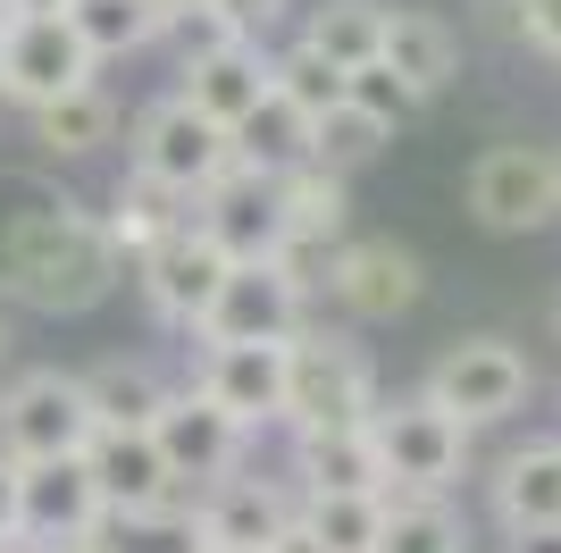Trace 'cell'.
I'll return each mask as SVG.
<instances>
[{
  "label": "cell",
  "mask_w": 561,
  "mask_h": 553,
  "mask_svg": "<svg viewBox=\"0 0 561 553\" xmlns=\"http://www.w3.org/2000/svg\"><path fill=\"white\" fill-rule=\"evenodd\" d=\"M117 92L101 84H76V92H59V101H43V110H25V135H34V151L43 160H93V151H110L117 143Z\"/></svg>",
  "instance_id": "ffe728a7"
},
{
  "label": "cell",
  "mask_w": 561,
  "mask_h": 553,
  "mask_svg": "<svg viewBox=\"0 0 561 553\" xmlns=\"http://www.w3.org/2000/svg\"><path fill=\"white\" fill-rule=\"evenodd\" d=\"M268 92L294 101L302 117H328L335 101H344V68H328V59L302 50V43H285V50H268Z\"/></svg>",
  "instance_id": "d6a6232c"
},
{
  "label": "cell",
  "mask_w": 561,
  "mask_h": 553,
  "mask_svg": "<svg viewBox=\"0 0 561 553\" xmlns=\"http://www.w3.org/2000/svg\"><path fill=\"white\" fill-rule=\"evenodd\" d=\"M193 227L210 235L227 260H277V252H285L277 184L260 177V168H227L210 193H193Z\"/></svg>",
  "instance_id": "9a60e30c"
},
{
  "label": "cell",
  "mask_w": 561,
  "mask_h": 553,
  "mask_svg": "<svg viewBox=\"0 0 561 553\" xmlns=\"http://www.w3.org/2000/svg\"><path fill=\"white\" fill-rule=\"evenodd\" d=\"M503 553H561V529H537V537H512Z\"/></svg>",
  "instance_id": "60d3db41"
},
{
  "label": "cell",
  "mask_w": 561,
  "mask_h": 553,
  "mask_svg": "<svg viewBox=\"0 0 561 553\" xmlns=\"http://www.w3.org/2000/svg\"><path fill=\"white\" fill-rule=\"evenodd\" d=\"M218 9H227V25L243 34V43H268V25H277L294 0H218Z\"/></svg>",
  "instance_id": "8d00e7d4"
},
{
  "label": "cell",
  "mask_w": 561,
  "mask_h": 553,
  "mask_svg": "<svg viewBox=\"0 0 561 553\" xmlns=\"http://www.w3.org/2000/svg\"><path fill=\"white\" fill-rule=\"evenodd\" d=\"M76 0H0V25H18V18H68Z\"/></svg>",
  "instance_id": "74e56055"
},
{
  "label": "cell",
  "mask_w": 561,
  "mask_h": 553,
  "mask_svg": "<svg viewBox=\"0 0 561 553\" xmlns=\"http://www.w3.org/2000/svg\"><path fill=\"white\" fill-rule=\"evenodd\" d=\"M0 34H9V25H0Z\"/></svg>",
  "instance_id": "7dc6e473"
},
{
  "label": "cell",
  "mask_w": 561,
  "mask_h": 553,
  "mask_svg": "<svg viewBox=\"0 0 561 553\" xmlns=\"http://www.w3.org/2000/svg\"><path fill=\"white\" fill-rule=\"evenodd\" d=\"M84 377V403H93V428H151L168 403V377L151 361H135V352H117V361H93L76 369Z\"/></svg>",
  "instance_id": "d4e9b609"
},
{
  "label": "cell",
  "mask_w": 561,
  "mask_h": 553,
  "mask_svg": "<svg viewBox=\"0 0 561 553\" xmlns=\"http://www.w3.org/2000/svg\"><path fill=\"white\" fill-rule=\"evenodd\" d=\"M126 269H135L142 302H151V319H168V327H185V336H193V327H202V311H210V294H218V276H227L234 260L185 218L176 235H160V244H151V252H135Z\"/></svg>",
  "instance_id": "8fae6325"
},
{
  "label": "cell",
  "mask_w": 561,
  "mask_h": 553,
  "mask_svg": "<svg viewBox=\"0 0 561 553\" xmlns=\"http://www.w3.org/2000/svg\"><path fill=\"white\" fill-rule=\"evenodd\" d=\"M386 126H377L369 110H352V101H335L328 117H310V160L319 168H335V177H352V168H369L377 151H386Z\"/></svg>",
  "instance_id": "1f68e13d"
},
{
  "label": "cell",
  "mask_w": 561,
  "mask_h": 553,
  "mask_svg": "<svg viewBox=\"0 0 561 553\" xmlns=\"http://www.w3.org/2000/svg\"><path fill=\"white\" fill-rule=\"evenodd\" d=\"M377 553H469V520L445 495H386V537Z\"/></svg>",
  "instance_id": "f546056e"
},
{
  "label": "cell",
  "mask_w": 561,
  "mask_h": 553,
  "mask_svg": "<svg viewBox=\"0 0 561 553\" xmlns=\"http://www.w3.org/2000/svg\"><path fill=\"white\" fill-rule=\"evenodd\" d=\"M50 553H93V545H50Z\"/></svg>",
  "instance_id": "f6af8a7d"
},
{
  "label": "cell",
  "mask_w": 561,
  "mask_h": 553,
  "mask_svg": "<svg viewBox=\"0 0 561 553\" xmlns=\"http://www.w3.org/2000/svg\"><path fill=\"white\" fill-rule=\"evenodd\" d=\"M193 218V202L176 193V184H160V177H142V168H126V177L110 184V210H101V227H110V244H117V260H135V252H151L160 235H176Z\"/></svg>",
  "instance_id": "cb8c5ba5"
},
{
  "label": "cell",
  "mask_w": 561,
  "mask_h": 553,
  "mask_svg": "<svg viewBox=\"0 0 561 553\" xmlns=\"http://www.w3.org/2000/svg\"><path fill=\"white\" fill-rule=\"evenodd\" d=\"M420 394L478 437V428H503V419L537 394V369H528V352H519V345H503V336H461V345L436 352V369H427Z\"/></svg>",
  "instance_id": "3957f363"
},
{
  "label": "cell",
  "mask_w": 561,
  "mask_h": 553,
  "mask_svg": "<svg viewBox=\"0 0 561 553\" xmlns=\"http://www.w3.org/2000/svg\"><path fill=\"white\" fill-rule=\"evenodd\" d=\"M494 520L503 537H537V529H561V437H528L494 461Z\"/></svg>",
  "instance_id": "e0dca14e"
},
{
  "label": "cell",
  "mask_w": 561,
  "mask_h": 553,
  "mask_svg": "<svg viewBox=\"0 0 561 553\" xmlns=\"http://www.w3.org/2000/svg\"><path fill=\"white\" fill-rule=\"evenodd\" d=\"M294 495H386V461L369 428H310L294 437Z\"/></svg>",
  "instance_id": "d6986e66"
},
{
  "label": "cell",
  "mask_w": 561,
  "mask_h": 553,
  "mask_svg": "<svg viewBox=\"0 0 561 553\" xmlns=\"http://www.w3.org/2000/svg\"><path fill=\"white\" fill-rule=\"evenodd\" d=\"M377 411V369L352 336H328V327H302L285 336V428L310 437V428H369Z\"/></svg>",
  "instance_id": "7a4b0ae2"
},
{
  "label": "cell",
  "mask_w": 561,
  "mask_h": 553,
  "mask_svg": "<svg viewBox=\"0 0 561 553\" xmlns=\"http://www.w3.org/2000/svg\"><path fill=\"white\" fill-rule=\"evenodd\" d=\"M93 76H101V59L84 50V34L68 18H18L0 34V101L9 110H43V101L93 84Z\"/></svg>",
  "instance_id": "ba28073f"
},
{
  "label": "cell",
  "mask_w": 561,
  "mask_h": 553,
  "mask_svg": "<svg viewBox=\"0 0 561 553\" xmlns=\"http://www.w3.org/2000/svg\"><path fill=\"white\" fill-rule=\"evenodd\" d=\"M126 168L176 184V193L193 202V193H210V184L234 168V143H227V126H210V117L193 110L185 92H168V101H151V110L135 117V135H126Z\"/></svg>",
  "instance_id": "8992f818"
},
{
  "label": "cell",
  "mask_w": 561,
  "mask_h": 553,
  "mask_svg": "<svg viewBox=\"0 0 561 553\" xmlns=\"http://www.w3.org/2000/svg\"><path fill=\"white\" fill-rule=\"evenodd\" d=\"M294 520L328 553H377V537H386V495H294Z\"/></svg>",
  "instance_id": "4dcf8cb0"
},
{
  "label": "cell",
  "mask_w": 561,
  "mask_h": 553,
  "mask_svg": "<svg viewBox=\"0 0 561 553\" xmlns=\"http://www.w3.org/2000/svg\"><path fill=\"white\" fill-rule=\"evenodd\" d=\"M553 202H561V151H553Z\"/></svg>",
  "instance_id": "ee69618b"
},
{
  "label": "cell",
  "mask_w": 561,
  "mask_h": 553,
  "mask_svg": "<svg viewBox=\"0 0 561 553\" xmlns=\"http://www.w3.org/2000/svg\"><path fill=\"white\" fill-rule=\"evenodd\" d=\"M93 444V403L76 369H25L0 386V461H68Z\"/></svg>",
  "instance_id": "5b68a950"
},
{
  "label": "cell",
  "mask_w": 561,
  "mask_h": 553,
  "mask_svg": "<svg viewBox=\"0 0 561 553\" xmlns=\"http://www.w3.org/2000/svg\"><path fill=\"white\" fill-rule=\"evenodd\" d=\"M310 327V294L294 285L285 260H234L218 276L210 311H202V345H285V336H302Z\"/></svg>",
  "instance_id": "52a82bcc"
},
{
  "label": "cell",
  "mask_w": 561,
  "mask_h": 553,
  "mask_svg": "<svg viewBox=\"0 0 561 553\" xmlns=\"http://www.w3.org/2000/svg\"><path fill=\"white\" fill-rule=\"evenodd\" d=\"M185 76V101L210 126H234L243 110H260V92H268V43H227V50H210V59H193V68H176Z\"/></svg>",
  "instance_id": "7402d4cb"
},
{
  "label": "cell",
  "mask_w": 561,
  "mask_h": 553,
  "mask_svg": "<svg viewBox=\"0 0 561 553\" xmlns=\"http://www.w3.org/2000/svg\"><path fill=\"white\" fill-rule=\"evenodd\" d=\"M0 537H25L18 529V461H0Z\"/></svg>",
  "instance_id": "f35d334b"
},
{
  "label": "cell",
  "mask_w": 561,
  "mask_h": 553,
  "mask_svg": "<svg viewBox=\"0 0 561 553\" xmlns=\"http://www.w3.org/2000/svg\"><path fill=\"white\" fill-rule=\"evenodd\" d=\"M344 101H352V110H369L377 126H386V135H394V126H411V117L427 110V101H420L411 84H402V76L386 68V59H369V68H352V76H344Z\"/></svg>",
  "instance_id": "836d02e7"
},
{
  "label": "cell",
  "mask_w": 561,
  "mask_h": 553,
  "mask_svg": "<svg viewBox=\"0 0 561 553\" xmlns=\"http://www.w3.org/2000/svg\"><path fill=\"white\" fill-rule=\"evenodd\" d=\"M84 470H93L101 511H151V504H168V495H176V478H168V461H160V444H151V428H93Z\"/></svg>",
  "instance_id": "ac0fdd59"
},
{
  "label": "cell",
  "mask_w": 561,
  "mask_h": 553,
  "mask_svg": "<svg viewBox=\"0 0 561 553\" xmlns=\"http://www.w3.org/2000/svg\"><path fill=\"white\" fill-rule=\"evenodd\" d=\"M377 59L420 92V101H436V92L461 76V34H453L436 9H386V50H377Z\"/></svg>",
  "instance_id": "44dd1931"
},
{
  "label": "cell",
  "mask_w": 561,
  "mask_h": 553,
  "mask_svg": "<svg viewBox=\"0 0 561 553\" xmlns=\"http://www.w3.org/2000/svg\"><path fill=\"white\" fill-rule=\"evenodd\" d=\"M160 43L176 50V68H193V59H210V50L243 43V34H234V25H227V9H218V0H185V9H168Z\"/></svg>",
  "instance_id": "e575fe53"
},
{
  "label": "cell",
  "mask_w": 561,
  "mask_h": 553,
  "mask_svg": "<svg viewBox=\"0 0 561 553\" xmlns=\"http://www.w3.org/2000/svg\"><path fill=\"white\" fill-rule=\"evenodd\" d=\"M369 437H377V461H386V495H445L469 470V428L453 411H436L427 394L377 403Z\"/></svg>",
  "instance_id": "277c9868"
},
{
  "label": "cell",
  "mask_w": 561,
  "mask_h": 553,
  "mask_svg": "<svg viewBox=\"0 0 561 553\" xmlns=\"http://www.w3.org/2000/svg\"><path fill=\"white\" fill-rule=\"evenodd\" d=\"M68 25L84 34V50H93V59H135V50L160 43L168 18H160V0H76Z\"/></svg>",
  "instance_id": "f1b7e54d"
},
{
  "label": "cell",
  "mask_w": 561,
  "mask_h": 553,
  "mask_svg": "<svg viewBox=\"0 0 561 553\" xmlns=\"http://www.w3.org/2000/svg\"><path fill=\"white\" fill-rule=\"evenodd\" d=\"M0 553H34V545H25V537H0Z\"/></svg>",
  "instance_id": "7bdbcfd3"
},
{
  "label": "cell",
  "mask_w": 561,
  "mask_h": 553,
  "mask_svg": "<svg viewBox=\"0 0 561 553\" xmlns=\"http://www.w3.org/2000/svg\"><path fill=\"white\" fill-rule=\"evenodd\" d=\"M117 260L101 210L43 177H0V302L34 311V319H76L117 294Z\"/></svg>",
  "instance_id": "6da1fadb"
},
{
  "label": "cell",
  "mask_w": 561,
  "mask_h": 553,
  "mask_svg": "<svg viewBox=\"0 0 561 553\" xmlns=\"http://www.w3.org/2000/svg\"><path fill=\"white\" fill-rule=\"evenodd\" d=\"M277 218H285V244H344V210H352V177L319 160H294L277 168Z\"/></svg>",
  "instance_id": "603a6c76"
},
{
  "label": "cell",
  "mask_w": 561,
  "mask_h": 553,
  "mask_svg": "<svg viewBox=\"0 0 561 553\" xmlns=\"http://www.w3.org/2000/svg\"><path fill=\"white\" fill-rule=\"evenodd\" d=\"M9 352H18V311L0 302V369H9Z\"/></svg>",
  "instance_id": "b9f144b4"
},
{
  "label": "cell",
  "mask_w": 561,
  "mask_h": 553,
  "mask_svg": "<svg viewBox=\"0 0 561 553\" xmlns=\"http://www.w3.org/2000/svg\"><path fill=\"white\" fill-rule=\"evenodd\" d=\"M512 34L537 43L545 59H561V0H512Z\"/></svg>",
  "instance_id": "d590c367"
},
{
  "label": "cell",
  "mask_w": 561,
  "mask_h": 553,
  "mask_svg": "<svg viewBox=\"0 0 561 553\" xmlns=\"http://www.w3.org/2000/svg\"><path fill=\"white\" fill-rule=\"evenodd\" d=\"M328 294H335L344 319H402V311H420L427 269H420L411 244H394V235H360V244H335Z\"/></svg>",
  "instance_id": "7c38bea8"
},
{
  "label": "cell",
  "mask_w": 561,
  "mask_h": 553,
  "mask_svg": "<svg viewBox=\"0 0 561 553\" xmlns=\"http://www.w3.org/2000/svg\"><path fill=\"white\" fill-rule=\"evenodd\" d=\"M268 553H328V545H319V537H310L302 520H294V529H285V537H277V545H268Z\"/></svg>",
  "instance_id": "ab89813d"
},
{
  "label": "cell",
  "mask_w": 561,
  "mask_h": 553,
  "mask_svg": "<svg viewBox=\"0 0 561 553\" xmlns=\"http://www.w3.org/2000/svg\"><path fill=\"white\" fill-rule=\"evenodd\" d=\"M18 529H25V545H34V553L84 545V537L101 529V495H93L84 453H68V461H25V470H18Z\"/></svg>",
  "instance_id": "5bb4252c"
},
{
  "label": "cell",
  "mask_w": 561,
  "mask_h": 553,
  "mask_svg": "<svg viewBox=\"0 0 561 553\" xmlns=\"http://www.w3.org/2000/svg\"><path fill=\"white\" fill-rule=\"evenodd\" d=\"M302 50H319L328 68H369L386 50V0H319L302 9Z\"/></svg>",
  "instance_id": "484cf974"
},
{
  "label": "cell",
  "mask_w": 561,
  "mask_h": 553,
  "mask_svg": "<svg viewBox=\"0 0 561 553\" xmlns=\"http://www.w3.org/2000/svg\"><path fill=\"white\" fill-rule=\"evenodd\" d=\"M151 444H160V461H168V478H176V495H202L210 478H227V470H243V428H234L227 411H218L202 386H168V403H160V419H151Z\"/></svg>",
  "instance_id": "9c48e42d"
},
{
  "label": "cell",
  "mask_w": 561,
  "mask_h": 553,
  "mask_svg": "<svg viewBox=\"0 0 561 553\" xmlns=\"http://www.w3.org/2000/svg\"><path fill=\"white\" fill-rule=\"evenodd\" d=\"M227 143H234V168H260V177H277V168L310 160V117L294 110V101H277V92H260V110L234 117Z\"/></svg>",
  "instance_id": "83f0119b"
},
{
  "label": "cell",
  "mask_w": 561,
  "mask_h": 553,
  "mask_svg": "<svg viewBox=\"0 0 561 553\" xmlns=\"http://www.w3.org/2000/svg\"><path fill=\"white\" fill-rule=\"evenodd\" d=\"M193 520H202V545L210 553H268L294 529V486L227 470V478H210L193 495Z\"/></svg>",
  "instance_id": "4fadbf2b"
},
{
  "label": "cell",
  "mask_w": 561,
  "mask_h": 553,
  "mask_svg": "<svg viewBox=\"0 0 561 553\" xmlns=\"http://www.w3.org/2000/svg\"><path fill=\"white\" fill-rule=\"evenodd\" d=\"M193 386L252 437V428H268L285 411V345H202Z\"/></svg>",
  "instance_id": "2e32d148"
},
{
  "label": "cell",
  "mask_w": 561,
  "mask_h": 553,
  "mask_svg": "<svg viewBox=\"0 0 561 553\" xmlns=\"http://www.w3.org/2000/svg\"><path fill=\"white\" fill-rule=\"evenodd\" d=\"M168 9H185V0H160V18H168Z\"/></svg>",
  "instance_id": "bcb514c9"
},
{
  "label": "cell",
  "mask_w": 561,
  "mask_h": 553,
  "mask_svg": "<svg viewBox=\"0 0 561 553\" xmlns=\"http://www.w3.org/2000/svg\"><path fill=\"white\" fill-rule=\"evenodd\" d=\"M84 545L93 553H210L185 495H168V504H151V511H101V529L84 537Z\"/></svg>",
  "instance_id": "4316f807"
},
{
  "label": "cell",
  "mask_w": 561,
  "mask_h": 553,
  "mask_svg": "<svg viewBox=\"0 0 561 553\" xmlns=\"http://www.w3.org/2000/svg\"><path fill=\"white\" fill-rule=\"evenodd\" d=\"M469 218L486 235H537L545 218H561L553 202V151H537V143H503V151H486V160L469 168Z\"/></svg>",
  "instance_id": "30bf717a"
}]
</instances>
